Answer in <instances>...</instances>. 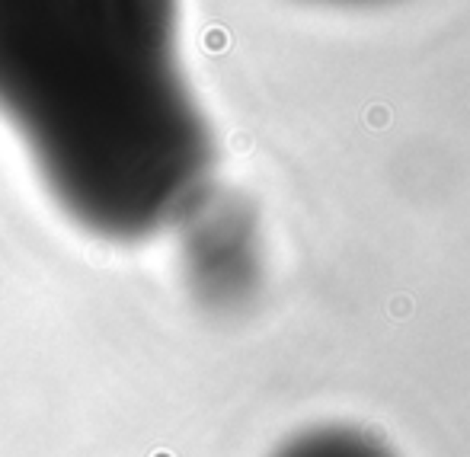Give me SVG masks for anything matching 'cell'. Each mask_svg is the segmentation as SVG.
Returning <instances> with one entry per match:
<instances>
[{
  "label": "cell",
  "instance_id": "3",
  "mask_svg": "<svg viewBox=\"0 0 470 457\" xmlns=\"http://www.w3.org/2000/svg\"><path fill=\"white\" fill-rule=\"evenodd\" d=\"M272 457H397L371 432L355 425H314L291 435Z\"/></svg>",
  "mask_w": 470,
  "mask_h": 457
},
{
  "label": "cell",
  "instance_id": "1",
  "mask_svg": "<svg viewBox=\"0 0 470 457\" xmlns=\"http://www.w3.org/2000/svg\"><path fill=\"white\" fill-rule=\"evenodd\" d=\"M0 118L58 211L96 240L173 231L211 189L180 0H0Z\"/></svg>",
  "mask_w": 470,
  "mask_h": 457
},
{
  "label": "cell",
  "instance_id": "2",
  "mask_svg": "<svg viewBox=\"0 0 470 457\" xmlns=\"http://www.w3.org/2000/svg\"><path fill=\"white\" fill-rule=\"evenodd\" d=\"M173 231H180V268L192 298L211 311L250 301L260 282V237L243 205L208 189Z\"/></svg>",
  "mask_w": 470,
  "mask_h": 457
}]
</instances>
